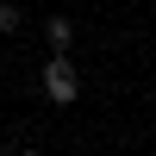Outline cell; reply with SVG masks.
<instances>
[{"mask_svg":"<svg viewBox=\"0 0 156 156\" xmlns=\"http://www.w3.org/2000/svg\"><path fill=\"white\" fill-rule=\"evenodd\" d=\"M150 112H156V106H150Z\"/></svg>","mask_w":156,"mask_h":156,"instance_id":"277c9868","label":"cell"},{"mask_svg":"<svg viewBox=\"0 0 156 156\" xmlns=\"http://www.w3.org/2000/svg\"><path fill=\"white\" fill-rule=\"evenodd\" d=\"M44 94H50V106H69L81 94V75H75V62L62 50H50V62H44Z\"/></svg>","mask_w":156,"mask_h":156,"instance_id":"6da1fadb","label":"cell"},{"mask_svg":"<svg viewBox=\"0 0 156 156\" xmlns=\"http://www.w3.org/2000/svg\"><path fill=\"white\" fill-rule=\"evenodd\" d=\"M44 37H50V50H69V44H75V25H69V19L56 12V19L44 25Z\"/></svg>","mask_w":156,"mask_h":156,"instance_id":"7a4b0ae2","label":"cell"},{"mask_svg":"<svg viewBox=\"0 0 156 156\" xmlns=\"http://www.w3.org/2000/svg\"><path fill=\"white\" fill-rule=\"evenodd\" d=\"M19 25H25V12H19V6H0V37H6V31H19Z\"/></svg>","mask_w":156,"mask_h":156,"instance_id":"3957f363","label":"cell"}]
</instances>
